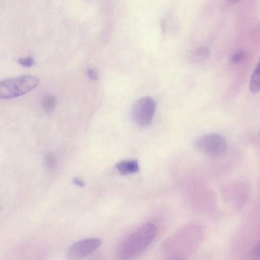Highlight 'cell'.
Returning <instances> with one entry per match:
<instances>
[{"label":"cell","instance_id":"6da1fadb","mask_svg":"<svg viewBox=\"0 0 260 260\" xmlns=\"http://www.w3.org/2000/svg\"><path fill=\"white\" fill-rule=\"evenodd\" d=\"M157 228L147 223L129 235L122 242L118 251L119 260H133L145 251L156 236Z\"/></svg>","mask_w":260,"mask_h":260},{"label":"cell","instance_id":"7a4b0ae2","mask_svg":"<svg viewBox=\"0 0 260 260\" xmlns=\"http://www.w3.org/2000/svg\"><path fill=\"white\" fill-rule=\"evenodd\" d=\"M39 83L38 78L30 75L5 79L0 83V97L9 99L21 96L35 89Z\"/></svg>","mask_w":260,"mask_h":260},{"label":"cell","instance_id":"3957f363","mask_svg":"<svg viewBox=\"0 0 260 260\" xmlns=\"http://www.w3.org/2000/svg\"><path fill=\"white\" fill-rule=\"evenodd\" d=\"M156 109V103L151 97L143 96L134 104L132 116L135 123L140 127L149 125L153 118Z\"/></svg>","mask_w":260,"mask_h":260},{"label":"cell","instance_id":"277c9868","mask_svg":"<svg viewBox=\"0 0 260 260\" xmlns=\"http://www.w3.org/2000/svg\"><path fill=\"white\" fill-rule=\"evenodd\" d=\"M194 145L200 152L211 156L222 155L226 149L224 137L217 134H209L197 139Z\"/></svg>","mask_w":260,"mask_h":260},{"label":"cell","instance_id":"5b68a950","mask_svg":"<svg viewBox=\"0 0 260 260\" xmlns=\"http://www.w3.org/2000/svg\"><path fill=\"white\" fill-rule=\"evenodd\" d=\"M97 238H89L77 241L68 249L66 256L69 260L82 259L96 250L102 244Z\"/></svg>","mask_w":260,"mask_h":260},{"label":"cell","instance_id":"8992f818","mask_svg":"<svg viewBox=\"0 0 260 260\" xmlns=\"http://www.w3.org/2000/svg\"><path fill=\"white\" fill-rule=\"evenodd\" d=\"M116 168L123 175L131 174L139 171V163L136 160H124L116 164Z\"/></svg>","mask_w":260,"mask_h":260},{"label":"cell","instance_id":"52a82bcc","mask_svg":"<svg viewBox=\"0 0 260 260\" xmlns=\"http://www.w3.org/2000/svg\"><path fill=\"white\" fill-rule=\"evenodd\" d=\"M249 88L252 93H257L260 91V61L256 66L251 75Z\"/></svg>","mask_w":260,"mask_h":260},{"label":"cell","instance_id":"ba28073f","mask_svg":"<svg viewBox=\"0 0 260 260\" xmlns=\"http://www.w3.org/2000/svg\"><path fill=\"white\" fill-rule=\"evenodd\" d=\"M209 50L205 47H199L193 50L189 55V60L192 62H199L208 58Z\"/></svg>","mask_w":260,"mask_h":260},{"label":"cell","instance_id":"9c48e42d","mask_svg":"<svg viewBox=\"0 0 260 260\" xmlns=\"http://www.w3.org/2000/svg\"><path fill=\"white\" fill-rule=\"evenodd\" d=\"M55 98L53 95H47L43 100L42 105L44 109L47 112H51L55 107Z\"/></svg>","mask_w":260,"mask_h":260},{"label":"cell","instance_id":"30bf717a","mask_svg":"<svg viewBox=\"0 0 260 260\" xmlns=\"http://www.w3.org/2000/svg\"><path fill=\"white\" fill-rule=\"evenodd\" d=\"M245 56V53L243 51L238 50L232 55L231 61L234 63H237L242 61Z\"/></svg>","mask_w":260,"mask_h":260},{"label":"cell","instance_id":"8fae6325","mask_svg":"<svg viewBox=\"0 0 260 260\" xmlns=\"http://www.w3.org/2000/svg\"><path fill=\"white\" fill-rule=\"evenodd\" d=\"M17 61L20 64L26 68L30 67L35 64V60L31 57L20 58Z\"/></svg>","mask_w":260,"mask_h":260},{"label":"cell","instance_id":"7c38bea8","mask_svg":"<svg viewBox=\"0 0 260 260\" xmlns=\"http://www.w3.org/2000/svg\"><path fill=\"white\" fill-rule=\"evenodd\" d=\"M87 75L91 80L95 81L98 78V72L95 69L92 68H89L87 69Z\"/></svg>","mask_w":260,"mask_h":260},{"label":"cell","instance_id":"4fadbf2b","mask_svg":"<svg viewBox=\"0 0 260 260\" xmlns=\"http://www.w3.org/2000/svg\"><path fill=\"white\" fill-rule=\"evenodd\" d=\"M253 255L257 259H260V241L255 246L253 249Z\"/></svg>","mask_w":260,"mask_h":260},{"label":"cell","instance_id":"5bb4252c","mask_svg":"<svg viewBox=\"0 0 260 260\" xmlns=\"http://www.w3.org/2000/svg\"><path fill=\"white\" fill-rule=\"evenodd\" d=\"M73 182L79 186H80V187H83L84 186V182L83 180H82L81 179H80V178H74L73 179Z\"/></svg>","mask_w":260,"mask_h":260}]
</instances>
